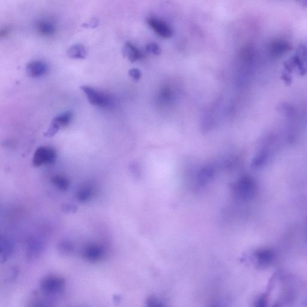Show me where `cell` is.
I'll return each mask as SVG.
<instances>
[{"instance_id": "cell-10", "label": "cell", "mask_w": 307, "mask_h": 307, "mask_svg": "<svg viewBox=\"0 0 307 307\" xmlns=\"http://www.w3.org/2000/svg\"><path fill=\"white\" fill-rule=\"evenodd\" d=\"M44 249V244L37 239H31L28 243L27 256L28 259L33 260L41 254Z\"/></svg>"}, {"instance_id": "cell-5", "label": "cell", "mask_w": 307, "mask_h": 307, "mask_svg": "<svg viewBox=\"0 0 307 307\" xmlns=\"http://www.w3.org/2000/svg\"><path fill=\"white\" fill-rule=\"evenodd\" d=\"M252 257L257 268L265 269L274 262L276 256L272 249L262 248L254 251Z\"/></svg>"}, {"instance_id": "cell-19", "label": "cell", "mask_w": 307, "mask_h": 307, "mask_svg": "<svg viewBox=\"0 0 307 307\" xmlns=\"http://www.w3.org/2000/svg\"><path fill=\"white\" fill-rule=\"evenodd\" d=\"M59 250L62 254H68L73 251V246L70 242H63L60 244Z\"/></svg>"}, {"instance_id": "cell-18", "label": "cell", "mask_w": 307, "mask_h": 307, "mask_svg": "<svg viewBox=\"0 0 307 307\" xmlns=\"http://www.w3.org/2000/svg\"><path fill=\"white\" fill-rule=\"evenodd\" d=\"M267 160H268V155L266 153L262 152L255 157L252 165L255 167H260V166L265 164Z\"/></svg>"}, {"instance_id": "cell-11", "label": "cell", "mask_w": 307, "mask_h": 307, "mask_svg": "<svg viewBox=\"0 0 307 307\" xmlns=\"http://www.w3.org/2000/svg\"><path fill=\"white\" fill-rule=\"evenodd\" d=\"M37 30L43 36H50L56 33V26L52 21L41 20L37 23Z\"/></svg>"}, {"instance_id": "cell-17", "label": "cell", "mask_w": 307, "mask_h": 307, "mask_svg": "<svg viewBox=\"0 0 307 307\" xmlns=\"http://www.w3.org/2000/svg\"><path fill=\"white\" fill-rule=\"evenodd\" d=\"M146 307H166V306L160 298L154 295H151L146 299Z\"/></svg>"}, {"instance_id": "cell-15", "label": "cell", "mask_w": 307, "mask_h": 307, "mask_svg": "<svg viewBox=\"0 0 307 307\" xmlns=\"http://www.w3.org/2000/svg\"><path fill=\"white\" fill-rule=\"evenodd\" d=\"M93 193V190L90 186H84L77 191L76 197L79 201L86 202L91 199Z\"/></svg>"}, {"instance_id": "cell-16", "label": "cell", "mask_w": 307, "mask_h": 307, "mask_svg": "<svg viewBox=\"0 0 307 307\" xmlns=\"http://www.w3.org/2000/svg\"><path fill=\"white\" fill-rule=\"evenodd\" d=\"M52 182H53L54 186L61 190H67L70 184L68 180L64 177L61 176H57L53 177Z\"/></svg>"}, {"instance_id": "cell-8", "label": "cell", "mask_w": 307, "mask_h": 307, "mask_svg": "<svg viewBox=\"0 0 307 307\" xmlns=\"http://www.w3.org/2000/svg\"><path fill=\"white\" fill-rule=\"evenodd\" d=\"M48 65L46 63L40 60L31 61L27 65V73L32 77H41L47 72Z\"/></svg>"}, {"instance_id": "cell-25", "label": "cell", "mask_w": 307, "mask_h": 307, "mask_svg": "<svg viewBox=\"0 0 307 307\" xmlns=\"http://www.w3.org/2000/svg\"><path fill=\"white\" fill-rule=\"evenodd\" d=\"M99 22L97 19L93 20L90 22L88 23L87 25H86V27H90V28H94L96 27L97 25H98Z\"/></svg>"}, {"instance_id": "cell-20", "label": "cell", "mask_w": 307, "mask_h": 307, "mask_svg": "<svg viewBox=\"0 0 307 307\" xmlns=\"http://www.w3.org/2000/svg\"><path fill=\"white\" fill-rule=\"evenodd\" d=\"M146 50L148 53L153 54L154 56H159L161 54V49L155 43H150L146 45Z\"/></svg>"}, {"instance_id": "cell-13", "label": "cell", "mask_w": 307, "mask_h": 307, "mask_svg": "<svg viewBox=\"0 0 307 307\" xmlns=\"http://www.w3.org/2000/svg\"><path fill=\"white\" fill-rule=\"evenodd\" d=\"M68 57L72 59H84L87 56V50L84 45L75 44L71 46L67 52Z\"/></svg>"}, {"instance_id": "cell-22", "label": "cell", "mask_w": 307, "mask_h": 307, "mask_svg": "<svg viewBox=\"0 0 307 307\" xmlns=\"http://www.w3.org/2000/svg\"><path fill=\"white\" fill-rule=\"evenodd\" d=\"M30 307H53L51 304L48 301L36 300L31 303Z\"/></svg>"}, {"instance_id": "cell-26", "label": "cell", "mask_w": 307, "mask_h": 307, "mask_svg": "<svg viewBox=\"0 0 307 307\" xmlns=\"http://www.w3.org/2000/svg\"><path fill=\"white\" fill-rule=\"evenodd\" d=\"M208 307H226V306L222 303H214Z\"/></svg>"}, {"instance_id": "cell-21", "label": "cell", "mask_w": 307, "mask_h": 307, "mask_svg": "<svg viewBox=\"0 0 307 307\" xmlns=\"http://www.w3.org/2000/svg\"><path fill=\"white\" fill-rule=\"evenodd\" d=\"M267 306H268V297L266 294H263L257 298L252 307H267Z\"/></svg>"}, {"instance_id": "cell-2", "label": "cell", "mask_w": 307, "mask_h": 307, "mask_svg": "<svg viewBox=\"0 0 307 307\" xmlns=\"http://www.w3.org/2000/svg\"><path fill=\"white\" fill-rule=\"evenodd\" d=\"M65 285L64 278L56 275H49L42 280L41 289L45 294L55 295L60 294L64 289Z\"/></svg>"}, {"instance_id": "cell-9", "label": "cell", "mask_w": 307, "mask_h": 307, "mask_svg": "<svg viewBox=\"0 0 307 307\" xmlns=\"http://www.w3.org/2000/svg\"><path fill=\"white\" fill-rule=\"evenodd\" d=\"M123 55L132 62L143 59L142 52L130 42H127L123 48Z\"/></svg>"}, {"instance_id": "cell-14", "label": "cell", "mask_w": 307, "mask_h": 307, "mask_svg": "<svg viewBox=\"0 0 307 307\" xmlns=\"http://www.w3.org/2000/svg\"><path fill=\"white\" fill-rule=\"evenodd\" d=\"M13 251V245L9 240L1 239L0 246V257L1 263L6 262L9 259Z\"/></svg>"}, {"instance_id": "cell-6", "label": "cell", "mask_w": 307, "mask_h": 307, "mask_svg": "<svg viewBox=\"0 0 307 307\" xmlns=\"http://www.w3.org/2000/svg\"><path fill=\"white\" fill-rule=\"evenodd\" d=\"M147 23L151 29L163 38H170L173 35L174 30L172 28L163 20L150 18L147 19Z\"/></svg>"}, {"instance_id": "cell-4", "label": "cell", "mask_w": 307, "mask_h": 307, "mask_svg": "<svg viewBox=\"0 0 307 307\" xmlns=\"http://www.w3.org/2000/svg\"><path fill=\"white\" fill-rule=\"evenodd\" d=\"M236 190L238 196L242 199H250L256 193V183L250 177H243L238 182Z\"/></svg>"}, {"instance_id": "cell-1", "label": "cell", "mask_w": 307, "mask_h": 307, "mask_svg": "<svg viewBox=\"0 0 307 307\" xmlns=\"http://www.w3.org/2000/svg\"><path fill=\"white\" fill-rule=\"evenodd\" d=\"M81 89L91 105L101 108H106L110 107L114 104V97L110 94L87 85L81 86Z\"/></svg>"}, {"instance_id": "cell-3", "label": "cell", "mask_w": 307, "mask_h": 307, "mask_svg": "<svg viewBox=\"0 0 307 307\" xmlns=\"http://www.w3.org/2000/svg\"><path fill=\"white\" fill-rule=\"evenodd\" d=\"M57 157V152L50 146H41L37 149L33 158V164L36 167L53 164Z\"/></svg>"}, {"instance_id": "cell-24", "label": "cell", "mask_w": 307, "mask_h": 307, "mask_svg": "<svg viewBox=\"0 0 307 307\" xmlns=\"http://www.w3.org/2000/svg\"><path fill=\"white\" fill-rule=\"evenodd\" d=\"M63 209H64L65 212H71L75 211L77 208L73 205L66 204L64 206V207H63Z\"/></svg>"}, {"instance_id": "cell-12", "label": "cell", "mask_w": 307, "mask_h": 307, "mask_svg": "<svg viewBox=\"0 0 307 307\" xmlns=\"http://www.w3.org/2000/svg\"><path fill=\"white\" fill-rule=\"evenodd\" d=\"M72 117L73 114L71 112L65 111L54 118L51 124L56 126L60 130L61 127H66L69 124Z\"/></svg>"}, {"instance_id": "cell-7", "label": "cell", "mask_w": 307, "mask_h": 307, "mask_svg": "<svg viewBox=\"0 0 307 307\" xmlns=\"http://www.w3.org/2000/svg\"><path fill=\"white\" fill-rule=\"evenodd\" d=\"M105 256L104 248L98 245H87L83 249L82 256L85 260L91 262H97L102 260Z\"/></svg>"}, {"instance_id": "cell-23", "label": "cell", "mask_w": 307, "mask_h": 307, "mask_svg": "<svg viewBox=\"0 0 307 307\" xmlns=\"http://www.w3.org/2000/svg\"><path fill=\"white\" fill-rule=\"evenodd\" d=\"M129 75H130L132 78L136 81H138L142 77V73L137 68H132V69L128 71Z\"/></svg>"}]
</instances>
